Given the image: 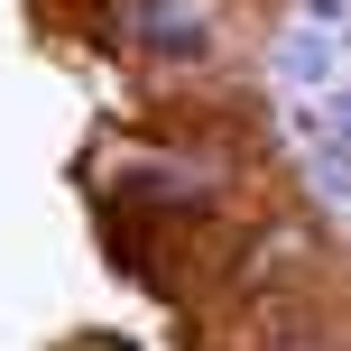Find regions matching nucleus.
Wrapping results in <instances>:
<instances>
[{
  "instance_id": "2",
  "label": "nucleus",
  "mask_w": 351,
  "mask_h": 351,
  "mask_svg": "<svg viewBox=\"0 0 351 351\" xmlns=\"http://www.w3.org/2000/svg\"><path fill=\"white\" fill-rule=\"evenodd\" d=\"M305 19H315V28H333V37H342V28H351V0H305Z\"/></svg>"
},
{
  "instance_id": "1",
  "label": "nucleus",
  "mask_w": 351,
  "mask_h": 351,
  "mask_svg": "<svg viewBox=\"0 0 351 351\" xmlns=\"http://www.w3.org/2000/svg\"><path fill=\"white\" fill-rule=\"evenodd\" d=\"M278 84L296 93V102H305V93H333L342 84V37L315 28V19H296V28L278 37Z\"/></svg>"
}]
</instances>
